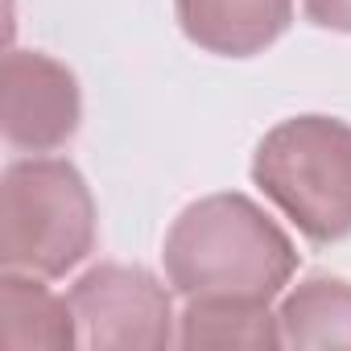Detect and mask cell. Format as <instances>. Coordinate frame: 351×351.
<instances>
[{"instance_id": "ba28073f", "label": "cell", "mask_w": 351, "mask_h": 351, "mask_svg": "<svg viewBox=\"0 0 351 351\" xmlns=\"http://www.w3.org/2000/svg\"><path fill=\"white\" fill-rule=\"evenodd\" d=\"M285 347H351V281L314 273L277 310Z\"/></svg>"}, {"instance_id": "6da1fadb", "label": "cell", "mask_w": 351, "mask_h": 351, "mask_svg": "<svg viewBox=\"0 0 351 351\" xmlns=\"http://www.w3.org/2000/svg\"><path fill=\"white\" fill-rule=\"evenodd\" d=\"M165 277L173 293L273 302L298 273V248L265 207L223 191L191 203L165 236Z\"/></svg>"}, {"instance_id": "5b68a950", "label": "cell", "mask_w": 351, "mask_h": 351, "mask_svg": "<svg viewBox=\"0 0 351 351\" xmlns=\"http://www.w3.org/2000/svg\"><path fill=\"white\" fill-rule=\"evenodd\" d=\"M83 120L79 79L42 50L5 54V87H0V128L13 149L54 153Z\"/></svg>"}, {"instance_id": "9c48e42d", "label": "cell", "mask_w": 351, "mask_h": 351, "mask_svg": "<svg viewBox=\"0 0 351 351\" xmlns=\"http://www.w3.org/2000/svg\"><path fill=\"white\" fill-rule=\"evenodd\" d=\"M182 347H281V318L269 314V302H228L195 298L178 318Z\"/></svg>"}, {"instance_id": "52a82bcc", "label": "cell", "mask_w": 351, "mask_h": 351, "mask_svg": "<svg viewBox=\"0 0 351 351\" xmlns=\"http://www.w3.org/2000/svg\"><path fill=\"white\" fill-rule=\"evenodd\" d=\"M0 314H5L0 343L13 351H21V347L66 351L79 343V322H75L71 298H58L54 289H46L34 273L5 269V277H0Z\"/></svg>"}, {"instance_id": "277c9868", "label": "cell", "mask_w": 351, "mask_h": 351, "mask_svg": "<svg viewBox=\"0 0 351 351\" xmlns=\"http://www.w3.org/2000/svg\"><path fill=\"white\" fill-rule=\"evenodd\" d=\"M79 343L91 351H161L173 343L169 289L141 265H95L71 285Z\"/></svg>"}, {"instance_id": "30bf717a", "label": "cell", "mask_w": 351, "mask_h": 351, "mask_svg": "<svg viewBox=\"0 0 351 351\" xmlns=\"http://www.w3.org/2000/svg\"><path fill=\"white\" fill-rule=\"evenodd\" d=\"M306 17L318 29H335V34H351V0H302Z\"/></svg>"}, {"instance_id": "3957f363", "label": "cell", "mask_w": 351, "mask_h": 351, "mask_svg": "<svg viewBox=\"0 0 351 351\" xmlns=\"http://www.w3.org/2000/svg\"><path fill=\"white\" fill-rule=\"evenodd\" d=\"M95 248V199L62 157H25L0 182V265L66 277Z\"/></svg>"}, {"instance_id": "7a4b0ae2", "label": "cell", "mask_w": 351, "mask_h": 351, "mask_svg": "<svg viewBox=\"0 0 351 351\" xmlns=\"http://www.w3.org/2000/svg\"><path fill=\"white\" fill-rule=\"evenodd\" d=\"M252 182L314 244L351 236V124L293 116L265 132L252 153Z\"/></svg>"}, {"instance_id": "8992f818", "label": "cell", "mask_w": 351, "mask_h": 351, "mask_svg": "<svg viewBox=\"0 0 351 351\" xmlns=\"http://www.w3.org/2000/svg\"><path fill=\"white\" fill-rule=\"evenodd\" d=\"M182 34L219 58L269 50L293 21V0H173Z\"/></svg>"}]
</instances>
